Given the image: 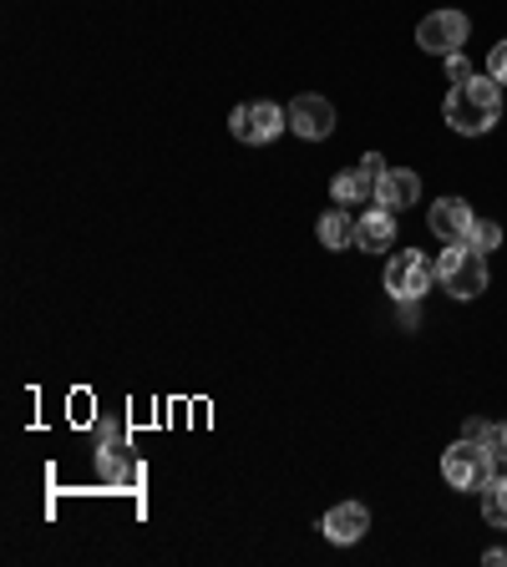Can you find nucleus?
Instances as JSON below:
<instances>
[{
    "mask_svg": "<svg viewBox=\"0 0 507 567\" xmlns=\"http://www.w3.org/2000/svg\"><path fill=\"white\" fill-rule=\"evenodd\" d=\"M482 517H487V528H507V472H497L482 487Z\"/></svg>",
    "mask_w": 507,
    "mask_h": 567,
    "instance_id": "nucleus-14",
    "label": "nucleus"
},
{
    "mask_svg": "<svg viewBox=\"0 0 507 567\" xmlns=\"http://www.w3.org/2000/svg\"><path fill=\"white\" fill-rule=\"evenodd\" d=\"M325 537L335 542V547H350V542H361L365 528H371V512H365L361 501H340V507H330L325 512Z\"/></svg>",
    "mask_w": 507,
    "mask_h": 567,
    "instance_id": "nucleus-10",
    "label": "nucleus"
},
{
    "mask_svg": "<svg viewBox=\"0 0 507 567\" xmlns=\"http://www.w3.org/2000/svg\"><path fill=\"white\" fill-rule=\"evenodd\" d=\"M472 208L462 199H437L431 203V213H427V228L441 238V243H467L472 238Z\"/></svg>",
    "mask_w": 507,
    "mask_h": 567,
    "instance_id": "nucleus-9",
    "label": "nucleus"
},
{
    "mask_svg": "<svg viewBox=\"0 0 507 567\" xmlns=\"http://www.w3.org/2000/svg\"><path fill=\"white\" fill-rule=\"evenodd\" d=\"M356 243H361L365 253H386L391 243H396V213L381 208V203H375L371 213H361V218H356Z\"/></svg>",
    "mask_w": 507,
    "mask_h": 567,
    "instance_id": "nucleus-12",
    "label": "nucleus"
},
{
    "mask_svg": "<svg viewBox=\"0 0 507 567\" xmlns=\"http://www.w3.org/2000/svg\"><path fill=\"white\" fill-rule=\"evenodd\" d=\"M482 563H487V567H507V553H503V547H493V553L482 557Z\"/></svg>",
    "mask_w": 507,
    "mask_h": 567,
    "instance_id": "nucleus-23",
    "label": "nucleus"
},
{
    "mask_svg": "<svg viewBox=\"0 0 507 567\" xmlns=\"http://www.w3.org/2000/svg\"><path fill=\"white\" fill-rule=\"evenodd\" d=\"M487 431H493V426H487V421H477V416H472V421L462 426V435H472V441H487Z\"/></svg>",
    "mask_w": 507,
    "mask_h": 567,
    "instance_id": "nucleus-22",
    "label": "nucleus"
},
{
    "mask_svg": "<svg viewBox=\"0 0 507 567\" xmlns=\"http://www.w3.org/2000/svg\"><path fill=\"white\" fill-rule=\"evenodd\" d=\"M487 77L503 81V87H507V41H497L493 56H487Z\"/></svg>",
    "mask_w": 507,
    "mask_h": 567,
    "instance_id": "nucleus-19",
    "label": "nucleus"
},
{
    "mask_svg": "<svg viewBox=\"0 0 507 567\" xmlns=\"http://www.w3.org/2000/svg\"><path fill=\"white\" fill-rule=\"evenodd\" d=\"M381 172H386V158L381 152H365L356 168H346L340 178L330 183V199L335 203H365L375 199V183H381Z\"/></svg>",
    "mask_w": 507,
    "mask_h": 567,
    "instance_id": "nucleus-7",
    "label": "nucleus"
},
{
    "mask_svg": "<svg viewBox=\"0 0 507 567\" xmlns=\"http://www.w3.org/2000/svg\"><path fill=\"white\" fill-rule=\"evenodd\" d=\"M396 319L406 330H416V325H421V299H396Z\"/></svg>",
    "mask_w": 507,
    "mask_h": 567,
    "instance_id": "nucleus-20",
    "label": "nucleus"
},
{
    "mask_svg": "<svg viewBox=\"0 0 507 567\" xmlns=\"http://www.w3.org/2000/svg\"><path fill=\"white\" fill-rule=\"evenodd\" d=\"M472 77H477V67H472L467 56H462V52L447 56V81H452V87H457V81H472Z\"/></svg>",
    "mask_w": 507,
    "mask_h": 567,
    "instance_id": "nucleus-17",
    "label": "nucleus"
},
{
    "mask_svg": "<svg viewBox=\"0 0 507 567\" xmlns=\"http://www.w3.org/2000/svg\"><path fill=\"white\" fill-rule=\"evenodd\" d=\"M441 117H447V127L462 137L493 133L497 117H503V81H493V77L457 81L452 92H447V102H441Z\"/></svg>",
    "mask_w": 507,
    "mask_h": 567,
    "instance_id": "nucleus-1",
    "label": "nucleus"
},
{
    "mask_svg": "<svg viewBox=\"0 0 507 567\" xmlns=\"http://www.w3.org/2000/svg\"><path fill=\"white\" fill-rule=\"evenodd\" d=\"M487 253H477L472 243H447L437 253V279L441 290L452 294V299H477L487 290V264H482Z\"/></svg>",
    "mask_w": 507,
    "mask_h": 567,
    "instance_id": "nucleus-3",
    "label": "nucleus"
},
{
    "mask_svg": "<svg viewBox=\"0 0 507 567\" xmlns=\"http://www.w3.org/2000/svg\"><path fill=\"white\" fill-rule=\"evenodd\" d=\"M228 127H234V137H239V143L264 147V143H274V137L290 127V112H284V106H274V102H244V106H234V112H228Z\"/></svg>",
    "mask_w": 507,
    "mask_h": 567,
    "instance_id": "nucleus-4",
    "label": "nucleus"
},
{
    "mask_svg": "<svg viewBox=\"0 0 507 567\" xmlns=\"http://www.w3.org/2000/svg\"><path fill=\"white\" fill-rule=\"evenodd\" d=\"M122 441H127V431H122V426H102V446H122Z\"/></svg>",
    "mask_w": 507,
    "mask_h": 567,
    "instance_id": "nucleus-21",
    "label": "nucleus"
},
{
    "mask_svg": "<svg viewBox=\"0 0 507 567\" xmlns=\"http://www.w3.org/2000/svg\"><path fill=\"white\" fill-rule=\"evenodd\" d=\"M284 112H290V127L305 137V143H325V137L335 133V106L325 102V97H309L305 92V97H294Z\"/></svg>",
    "mask_w": 507,
    "mask_h": 567,
    "instance_id": "nucleus-8",
    "label": "nucleus"
},
{
    "mask_svg": "<svg viewBox=\"0 0 507 567\" xmlns=\"http://www.w3.org/2000/svg\"><path fill=\"white\" fill-rule=\"evenodd\" d=\"M416 199H421V178H416L412 168H386L381 172V183H375V203H381V208L401 213V208H412Z\"/></svg>",
    "mask_w": 507,
    "mask_h": 567,
    "instance_id": "nucleus-11",
    "label": "nucleus"
},
{
    "mask_svg": "<svg viewBox=\"0 0 507 567\" xmlns=\"http://www.w3.org/2000/svg\"><path fill=\"white\" fill-rule=\"evenodd\" d=\"M437 284V264L421 249H401L386 264V294L391 299H421Z\"/></svg>",
    "mask_w": 507,
    "mask_h": 567,
    "instance_id": "nucleus-5",
    "label": "nucleus"
},
{
    "mask_svg": "<svg viewBox=\"0 0 507 567\" xmlns=\"http://www.w3.org/2000/svg\"><path fill=\"white\" fill-rule=\"evenodd\" d=\"M97 472L108 476L112 487H122V481H127V476H133V472H127V466H122L117 446H102V451H97Z\"/></svg>",
    "mask_w": 507,
    "mask_h": 567,
    "instance_id": "nucleus-16",
    "label": "nucleus"
},
{
    "mask_svg": "<svg viewBox=\"0 0 507 567\" xmlns=\"http://www.w3.org/2000/svg\"><path fill=\"white\" fill-rule=\"evenodd\" d=\"M441 476H447V487H457V491H482L497 476L493 446H487V441H472V435H462V441H457V446H447V456H441Z\"/></svg>",
    "mask_w": 507,
    "mask_h": 567,
    "instance_id": "nucleus-2",
    "label": "nucleus"
},
{
    "mask_svg": "<svg viewBox=\"0 0 507 567\" xmlns=\"http://www.w3.org/2000/svg\"><path fill=\"white\" fill-rule=\"evenodd\" d=\"M467 243H472L477 253L503 249V224H493V218H477V224H472V238H467Z\"/></svg>",
    "mask_w": 507,
    "mask_h": 567,
    "instance_id": "nucleus-15",
    "label": "nucleus"
},
{
    "mask_svg": "<svg viewBox=\"0 0 507 567\" xmlns=\"http://www.w3.org/2000/svg\"><path fill=\"white\" fill-rule=\"evenodd\" d=\"M320 243L325 249H350V243H356V218H350L346 208H330L320 218Z\"/></svg>",
    "mask_w": 507,
    "mask_h": 567,
    "instance_id": "nucleus-13",
    "label": "nucleus"
},
{
    "mask_svg": "<svg viewBox=\"0 0 507 567\" xmlns=\"http://www.w3.org/2000/svg\"><path fill=\"white\" fill-rule=\"evenodd\" d=\"M462 41H467V15L462 11H437V15H427V21L416 26V46L431 52V56L462 52Z\"/></svg>",
    "mask_w": 507,
    "mask_h": 567,
    "instance_id": "nucleus-6",
    "label": "nucleus"
},
{
    "mask_svg": "<svg viewBox=\"0 0 507 567\" xmlns=\"http://www.w3.org/2000/svg\"><path fill=\"white\" fill-rule=\"evenodd\" d=\"M487 446H493V462H497V472H507V421L487 431Z\"/></svg>",
    "mask_w": 507,
    "mask_h": 567,
    "instance_id": "nucleus-18",
    "label": "nucleus"
}]
</instances>
